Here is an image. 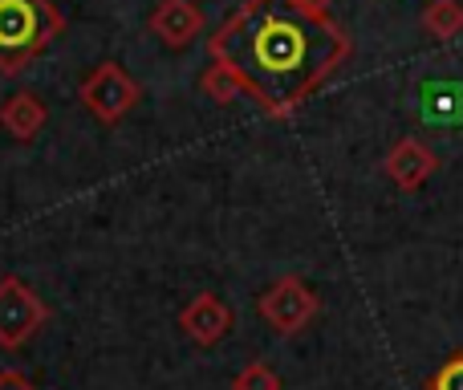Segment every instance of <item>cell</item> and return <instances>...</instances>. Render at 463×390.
I'll use <instances>...</instances> for the list:
<instances>
[{
  "mask_svg": "<svg viewBox=\"0 0 463 390\" xmlns=\"http://www.w3.org/2000/svg\"><path fill=\"white\" fill-rule=\"evenodd\" d=\"M435 167H439L435 151H427L419 138H402V143H394V151L386 155V176H391V184L402 187V192H419V187L435 176Z\"/></svg>",
  "mask_w": 463,
  "mask_h": 390,
  "instance_id": "cell-8",
  "label": "cell"
},
{
  "mask_svg": "<svg viewBox=\"0 0 463 390\" xmlns=\"http://www.w3.org/2000/svg\"><path fill=\"white\" fill-rule=\"evenodd\" d=\"M431 390H463V354L448 358L431 378Z\"/></svg>",
  "mask_w": 463,
  "mask_h": 390,
  "instance_id": "cell-13",
  "label": "cell"
},
{
  "mask_svg": "<svg viewBox=\"0 0 463 390\" xmlns=\"http://www.w3.org/2000/svg\"><path fill=\"white\" fill-rule=\"evenodd\" d=\"M200 86H203V94H208L212 102H220V106H232V102H240V98H248L236 73H228L224 65H216V62L208 65V73H203Z\"/></svg>",
  "mask_w": 463,
  "mask_h": 390,
  "instance_id": "cell-11",
  "label": "cell"
},
{
  "mask_svg": "<svg viewBox=\"0 0 463 390\" xmlns=\"http://www.w3.org/2000/svg\"><path fill=\"white\" fill-rule=\"evenodd\" d=\"M260 318L272 326V334L288 338V334H301L313 318H317V293H313L305 281L297 277H280L272 289H264L260 301H256Z\"/></svg>",
  "mask_w": 463,
  "mask_h": 390,
  "instance_id": "cell-5",
  "label": "cell"
},
{
  "mask_svg": "<svg viewBox=\"0 0 463 390\" xmlns=\"http://www.w3.org/2000/svg\"><path fill=\"white\" fill-rule=\"evenodd\" d=\"M232 390H280V378L272 366L264 362H248L236 378H232Z\"/></svg>",
  "mask_w": 463,
  "mask_h": 390,
  "instance_id": "cell-12",
  "label": "cell"
},
{
  "mask_svg": "<svg viewBox=\"0 0 463 390\" xmlns=\"http://www.w3.org/2000/svg\"><path fill=\"white\" fill-rule=\"evenodd\" d=\"M208 53L236 73L248 102L288 119L350 57V37L329 0H244L208 41Z\"/></svg>",
  "mask_w": 463,
  "mask_h": 390,
  "instance_id": "cell-1",
  "label": "cell"
},
{
  "mask_svg": "<svg viewBox=\"0 0 463 390\" xmlns=\"http://www.w3.org/2000/svg\"><path fill=\"white\" fill-rule=\"evenodd\" d=\"M45 122H49L45 102H41L37 94H29V90L5 98V106H0V130H5V135H13L16 143L37 138L41 130H45Z\"/></svg>",
  "mask_w": 463,
  "mask_h": 390,
  "instance_id": "cell-9",
  "label": "cell"
},
{
  "mask_svg": "<svg viewBox=\"0 0 463 390\" xmlns=\"http://www.w3.org/2000/svg\"><path fill=\"white\" fill-rule=\"evenodd\" d=\"M232 326H236V313L228 309L220 293H200L179 309V329H184L195 346L224 342V338L232 334Z\"/></svg>",
  "mask_w": 463,
  "mask_h": 390,
  "instance_id": "cell-6",
  "label": "cell"
},
{
  "mask_svg": "<svg viewBox=\"0 0 463 390\" xmlns=\"http://www.w3.org/2000/svg\"><path fill=\"white\" fill-rule=\"evenodd\" d=\"M423 29L431 33L435 41H456L463 33V5L459 0H427Z\"/></svg>",
  "mask_w": 463,
  "mask_h": 390,
  "instance_id": "cell-10",
  "label": "cell"
},
{
  "mask_svg": "<svg viewBox=\"0 0 463 390\" xmlns=\"http://www.w3.org/2000/svg\"><path fill=\"white\" fill-rule=\"evenodd\" d=\"M0 390H37L24 375H0Z\"/></svg>",
  "mask_w": 463,
  "mask_h": 390,
  "instance_id": "cell-14",
  "label": "cell"
},
{
  "mask_svg": "<svg viewBox=\"0 0 463 390\" xmlns=\"http://www.w3.org/2000/svg\"><path fill=\"white\" fill-rule=\"evenodd\" d=\"M138 98H143V86H138V81L130 78L118 62L94 65V70L81 78V86H78V102L86 106L90 119H98L102 127L122 122L138 106Z\"/></svg>",
  "mask_w": 463,
  "mask_h": 390,
  "instance_id": "cell-3",
  "label": "cell"
},
{
  "mask_svg": "<svg viewBox=\"0 0 463 390\" xmlns=\"http://www.w3.org/2000/svg\"><path fill=\"white\" fill-rule=\"evenodd\" d=\"M146 24L167 49H187L203 33V13L195 0H159Z\"/></svg>",
  "mask_w": 463,
  "mask_h": 390,
  "instance_id": "cell-7",
  "label": "cell"
},
{
  "mask_svg": "<svg viewBox=\"0 0 463 390\" xmlns=\"http://www.w3.org/2000/svg\"><path fill=\"white\" fill-rule=\"evenodd\" d=\"M49 305L37 297V289H29L21 277L0 281V346L5 350H21L24 342L45 329Z\"/></svg>",
  "mask_w": 463,
  "mask_h": 390,
  "instance_id": "cell-4",
  "label": "cell"
},
{
  "mask_svg": "<svg viewBox=\"0 0 463 390\" xmlns=\"http://www.w3.org/2000/svg\"><path fill=\"white\" fill-rule=\"evenodd\" d=\"M61 29L65 21L49 0H0V73H24V65L45 53Z\"/></svg>",
  "mask_w": 463,
  "mask_h": 390,
  "instance_id": "cell-2",
  "label": "cell"
}]
</instances>
